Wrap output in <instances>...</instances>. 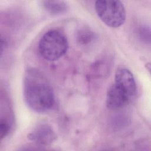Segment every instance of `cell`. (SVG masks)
Instances as JSON below:
<instances>
[{
    "label": "cell",
    "instance_id": "6da1fadb",
    "mask_svg": "<svg viewBox=\"0 0 151 151\" xmlns=\"http://www.w3.org/2000/svg\"><path fill=\"white\" fill-rule=\"evenodd\" d=\"M23 90L26 104L35 112H45L54 104L52 88L45 77L38 70L29 68L25 71Z\"/></svg>",
    "mask_w": 151,
    "mask_h": 151
},
{
    "label": "cell",
    "instance_id": "7a4b0ae2",
    "mask_svg": "<svg viewBox=\"0 0 151 151\" xmlns=\"http://www.w3.org/2000/svg\"><path fill=\"white\" fill-rule=\"evenodd\" d=\"M68 43L67 37L61 31L53 29L45 32L38 43L41 57L48 61H55L67 52Z\"/></svg>",
    "mask_w": 151,
    "mask_h": 151
},
{
    "label": "cell",
    "instance_id": "3957f363",
    "mask_svg": "<svg viewBox=\"0 0 151 151\" xmlns=\"http://www.w3.org/2000/svg\"><path fill=\"white\" fill-rule=\"evenodd\" d=\"M95 8L99 18L110 27H119L126 20V10L119 1H97Z\"/></svg>",
    "mask_w": 151,
    "mask_h": 151
},
{
    "label": "cell",
    "instance_id": "277c9868",
    "mask_svg": "<svg viewBox=\"0 0 151 151\" xmlns=\"http://www.w3.org/2000/svg\"><path fill=\"white\" fill-rule=\"evenodd\" d=\"M131 99L127 93L116 83L112 84L106 94V106L110 109H117L126 105Z\"/></svg>",
    "mask_w": 151,
    "mask_h": 151
},
{
    "label": "cell",
    "instance_id": "5b68a950",
    "mask_svg": "<svg viewBox=\"0 0 151 151\" xmlns=\"http://www.w3.org/2000/svg\"><path fill=\"white\" fill-rule=\"evenodd\" d=\"M114 83L121 87L132 99L136 92V84L133 74L126 68H119L115 73Z\"/></svg>",
    "mask_w": 151,
    "mask_h": 151
},
{
    "label": "cell",
    "instance_id": "8992f818",
    "mask_svg": "<svg viewBox=\"0 0 151 151\" xmlns=\"http://www.w3.org/2000/svg\"><path fill=\"white\" fill-rule=\"evenodd\" d=\"M55 134L52 129L47 124H41L36 127L28 137L40 145H49L55 139Z\"/></svg>",
    "mask_w": 151,
    "mask_h": 151
},
{
    "label": "cell",
    "instance_id": "52a82bcc",
    "mask_svg": "<svg viewBox=\"0 0 151 151\" xmlns=\"http://www.w3.org/2000/svg\"><path fill=\"white\" fill-rule=\"evenodd\" d=\"M42 3L45 9L54 15L63 14L67 9L66 3L62 1H44Z\"/></svg>",
    "mask_w": 151,
    "mask_h": 151
},
{
    "label": "cell",
    "instance_id": "ba28073f",
    "mask_svg": "<svg viewBox=\"0 0 151 151\" xmlns=\"http://www.w3.org/2000/svg\"><path fill=\"white\" fill-rule=\"evenodd\" d=\"M9 128L10 127L8 122L3 118H1L0 122V137L1 140L8 134Z\"/></svg>",
    "mask_w": 151,
    "mask_h": 151
},
{
    "label": "cell",
    "instance_id": "9c48e42d",
    "mask_svg": "<svg viewBox=\"0 0 151 151\" xmlns=\"http://www.w3.org/2000/svg\"><path fill=\"white\" fill-rule=\"evenodd\" d=\"M92 34L87 30H83L80 32V34L78 36L80 42L81 43H86L88 41H90V40L92 38Z\"/></svg>",
    "mask_w": 151,
    "mask_h": 151
}]
</instances>
